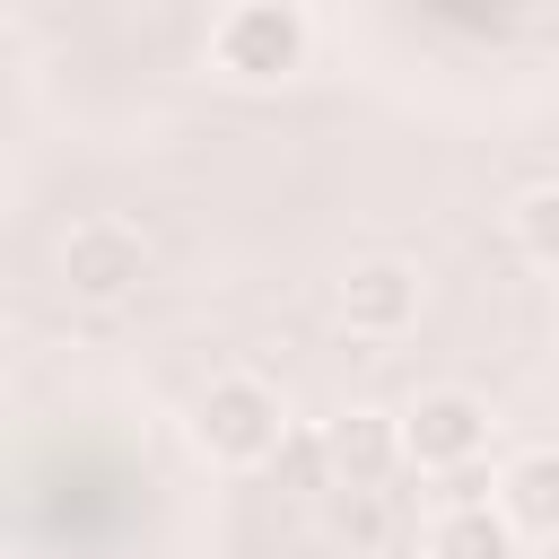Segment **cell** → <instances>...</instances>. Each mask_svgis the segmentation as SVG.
<instances>
[{"label": "cell", "instance_id": "9c48e42d", "mask_svg": "<svg viewBox=\"0 0 559 559\" xmlns=\"http://www.w3.org/2000/svg\"><path fill=\"white\" fill-rule=\"evenodd\" d=\"M507 227H515V253H533L542 271H559V183H533V192H515Z\"/></svg>", "mask_w": 559, "mask_h": 559}, {"label": "cell", "instance_id": "7a4b0ae2", "mask_svg": "<svg viewBox=\"0 0 559 559\" xmlns=\"http://www.w3.org/2000/svg\"><path fill=\"white\" fill-rule=\"evenodd\" d=\"M192 437H201L210 463L253 472V463H271L288 445V411H280V393L262 376H210L201 402H192Z\"/></svg>", "mask_w": 559, "mask_h": 559}, {"label": "cell", "instance_id": "30bf717a", "mask_svg": "<svg viewBox=\"0 0 559 559\" xmlns=\"http://www.w3.org/2000/svg\"><path fill=\"white\" fill-rule=\"evenodd\" d=\"M332 533H341L349 550H384V533H393L384 489H341V498H332Z\"/></svg>", "mask_w": 559, "mask_h": 559}, {"label": "cell", "instance_id": "3957f363", "mask_svg": "<svg viewBox=\"0 0 559 559\" xmlns=\"http://www.w3.org/2000/svg\"><path fill=\"white\" fill-rule=\"evenodd\" d=\"M148 280V236L122 227V218H79L61 236V288L79 306H131Z\"/></svg>", "mask_w": 559, "mask_h": 559}, {"label": "cell", "instance_id": "52a82bcc", "mask_svg": "<svg viewBox=\"0 0 559 559\" xmlns=\"http://www.w3.org/2000/svg\"><path fill=\"white\" fill-rule=\"evenodd\" d=\"M498 515L515 524V542H559V445H524L498 472Z\"/></svg>", "mask_w": 559, "mask_h": 559}, {"label": "cell", "instance_id": "8fae6325", "mask_svg": "<svg viewBox=\"0 0 559 559\" xmlns=\"http://www.w3.org/2000/svg\"><path fill=\"white\" fill-rule=\"evenodd\" d=\"M515 35H533V44H550V52H559V9H533V17H515Z\"/></svg>", "mask_w": 559, "mask_h": 559}, {"label": "cell", "instance_id": "6da1fadb", "mask_svg": "<svg viewBox=\"0 0 559 559\" xmlns=\"http://www.w3.org/2000/svg\"><path fill=\"white\" fill-rule=\"evenodd\" d=\"M306 52H314V17L297 0H236L210 17V61L236 87H280L306 70Z\"/></svg>", "mask_w": 559, "mask_h": 559}, {"label": "cell", "instance_id": "5b68a950", "mask_svg": "<svg viewBox=\"0 0 559 559\" xmlns=\"http://www.w3.org/2000/svg\"><path fill=\"white\" fill-rule=\"evenodd\" d=\"M323 454H332V472H341V489H384L402 463H411V445H402V411H376V402H349L332 428H323Z\"/></svg>", "mask_w": 559, "mask_h": 559}, {"label": "cell", "instance_id": "8992f818", "mask_svg": "<svg viewBox=\"0 0 559 559\" xmlns=\"http://www.w3.org/2000/svg\"><path fill=\"white\" fill-rule=\"evenodd\" d=\"M341 323L367 341H402L419 323V271L411 262H358L341 280Z\"/></svg>", "mask_w": 559, "mask_h": 559}, {"label": "cell", "instance_id": "277c9868", "mask_svg": "<svg viewBox=\"0 0 559 559\" xmlns=\"http://www.w3.org/2000/svg\"><path fill=\"white\" fill-rule=\"evenodd\" d=\"M402 445H411L419 472H472L489 454V402L463 393V384H437L402 411Z\"/></svg>", "mask_w": 559, "mask_h": 559}, {"label": "cell", "instance_id": "ba28073f", "mask_svg": "<svg viewBox=\"0 0 559 559\" xmlns=\"http://www.w3.org/2000/svg\"><path fill=\"white\" fill-rule=\"evenodd\" d=\"M428 559H515V524L498 515V498H454L428 524Z\"/></svg>", "mask_w": 559, "mask_h": 559}]
</instances>
